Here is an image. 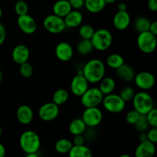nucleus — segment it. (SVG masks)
Instances as JSON below:
<instances>
[{"label": "nucleus", "mask_w": 157, "mask_h": 157, "mask_svg": "<svg viewBox=\"0 0 157 157\" xmlns=\"http://www.w3.org/2000/svg\"><path fill=\"white\" fill-rule=\"evenodd\" d=\"M81 71L90 84H98L105 76L106 66L101 60L93 58L84 64Z\"/></svg>", "instance_id": "1"}, {"label": "nucleus", "mask_w": 157, "mask_h": 157, "mask_svg": "<svg viewBox=\"0 0 157 157\" xmlns=\"http://www.w3.org/2000/svg\"><path fill=\"white\" fill-rule=\"evenodd\" d=\"M19 146L25 153H38L41 147V139L36 132L26 130L20 136Z\"/></svg>", "instance_id": "2"}, {"label": "nucleus", "mask_w": 157, "mask_h": 157, "mask_svg": "<svg viewBox=\"0 0 157 157\" xmlns=\"http://www.w3.org/2000/svg\"><path fill=\"white\" fill-rule=\"evenodd\" d=\"M132 101L133 109L141 115H146L155 107L153 97L145 90L135 93Z\"/></svg>", "instance_id": "3"}, {"label": "nucleus", "mask_w": 157, "mask_h": 157, "mask_svg": "<svg viewBox=\"0 0 157 157\" xmlns=\"http://www.w3.org/2000/svg\"><path fill=\"white\" fill-rule=\"evenodd\" d=\"M112 33L106 29H100L95 30L93 36L90 38L94 49L99 52H105L109 49L113 43Z\"/></svg>", "instance_id": "4"}, {"label": "nucleus", "mask_w": 157, "mask_h": 157, "mask_svg": "<svg viewBox=\"0 0 157 157\" xmlns=\"http://www.w3.org/2000/svg\"><path fill=\"white\" fill-rule=\"evenodd\" d=\"M126 103L119 94H110L104 95L101 104L107 112L111 113H119L124 111L126 107Z\"/></svg>", "instance_id": "5"}, {"label": "nucleus", "mask_w": 157, "mask_h": 157, "mask_svg": "<svg viewBox=\"0 0 157 157\" xmlns=\"http://www.w3.org/2000/svg\"><path fill=\"white\" fill-rule=\"evenodd\" d=\"M138 48L144 54H152L156 48V35L150 31L139 33L136 39Z\"/></svg>", "instance_id": "6"}, {"label": "nucleus", "mask_w": 157, "mask_h": 157, "mask_svg": "<svg viewBox=\"0 0 157 157\" xmlns=\"http://www.w3.org/2000/svg\"><path fill=\"white\" fill-rule=\"evenodd\" d=\"M104 96L98 87H89L80 98L82 106L85 108H88L98 107L102 102Z\"/></svg>", "instance_id": "7"}, {"label": "nucleus", "mask_w": 157, "mask_h": 157, "mask_svg": "<svg viewBox=\"0 0 157 157\" xmlns=\"http://www.w3.org/2000/svg\"><path fill=\"white\" fill-rule=\"evenodd\" d=\"M43 27L48 32L57 35L64 32L66 29L64 18L58 16L55 14L48 15L43 20Z\"/></svg>", "instance_id": "8"}, {"label": "nucleus", "mask_w": 157, "mask_h": 157, "mask_svg": "<svg viewBox=\"0 0 157 157\" xmlns=\"http://www.w3.org/2000/svg\"><path fill=\"white\" fill-rule=\"evenodd\" d=\"M81 119L86 124L87 127L94 128L101 124L103 121V113L98 107L85 108L82 113Z\"/></svg>", "instance_id": "9"}, {"label": "nucleus", "mask_w": 157, "mask_h": 157, "mask_svg": "<svg viewBox=\"0 0 157 157\" xmlns=\"http://www.w3.org/2000/svg\"><path fill=\"white\" fill-rule=\"evenodd\" d=\"M60 113L59 106L53 102H48L42 104L38 111V117L43 121H53L58 117Z\"/></svg>", "instance_id": "10"}, {"label": "nucleus", "mask_w": 157, "mask_h": 157, "mask_svg": "<svg viewBox=\"0 0 157 157\" xmlns=\"http://www.w3.org/2000/svg\"><path fill=\"white\" fill-rule=\"evenodd\" d=\"M133 81L138 88L146 91L154 87L156 84V78L150 72L141 71L137 75H135Z\"/></svg>", "instance_id": "11"}, {"label": "nucleus", "mask_w": 157, "mask_h": 157, "mask_svg": "<svg viewBox=\"0 0 157 157\" xmlns=\"http://www.w3.org/2000/svg\"><path fill=\"white\" fill-rule=\"evenodd\" d=\"M89 84L90 83L84 78L81 70L71 81V91L75 96L81 97L87 90Z\"/></svg>", "instance_id": "12"}, {"label": "nucleus", "mask_w": 157, "mask_h": 157, "mask_svg": "<svg viewBox=\"0 0 157 157\" xmlns=\"http://www.w3.org/2000/svg\"><path fill=\"white\" fill-rule=\"evenodd\" d=\"M17 25L20 30L26 35H32L37 30L36 21L29 14L18 16Z\"/></svg>", "instance_id": "13"}, {"label": "nucleus", "mask_w": 157, "mask_h": 157, "mask_svg": "<svg viewBox=\"0 0 157 157\" xmlns=\"http://www.w3.org/2000/svg\"><path fill=\"white\" fill-rule=\"evenodd\" d=\"M55 55L59 61L67 62L71 61L74 56V48L67 41L59 42L55 47Z\"/></svg>", "instance_id": "14"}, {"label": "nucleus", "mask_w": 157, "mask_h": 157, "mask_svg": "<svg viewBox=\"0 0 157 157\" xmlns=\"http://www.w3.org/2000/svg\"><path fill=\"white\" fill-rule=\"evenodd\" d=\"M30 58V51L26 45L22 44L15 46L12 52V58L15 63L20 65L29 61Z\"/></svg>", "instance_id": "15"}, {"label": "nucleus", "mask_w": 157, "mask_h": 157, "mask_svg": "<svg viewBox=\"0 0 157 157\" xmlns=\"http://www.w3.org/2000/svg\"><path fill=\"white\" fill-rule=\"evenodd\" d=\"M131 18L127 11H117L113 18V24L118 31H124L130 26Z\"/></svg>", "instance_id": "16"}, {"label": "nucleus", "mask_w": 157, "mask_h": 157, "mask_svg": "<svg viewBox=\"0 0 157 157\" xmlns=\"http://www.w3.org/2000/svg\"><path fill=\"white\" fill-rule=\"evenodd\" d=\"M16 118L18 122L22 125H29L33 121V110L32 107L26 104L19 106L16 110Z\"/></svg>", "instance_id": "17"}, {"label": "nucleus", "mask_w": 157, "mask_h": 157, "mask_svg": "<svg viewBox=\"0 0 157 157\" xmlns=\"http://www.w3.org/2000/svg\"><path fill=\"white\" fill-rule=\"evenodd\" d=\"M156 153L155 144L149 140L142 141L135 150V157H153Z\"/></svg>", "instance_id": "18"}, {"label": "nucleus", "mask_w": 157, "mask_h": 157, "mask_svg": "<svg viewBox=\"0 0 157 157\" xmlns=\"http://www.w3.org/2000/svg\"><path fill=\"white\" fill-rule=\"evenodd\" d=\"M84 16L83 14L80 11L72 9L67 15L64 18V23H65L66 28L69 29H75L79 27L82 25Z\"/></svg>", "instance_id": "19"}, {"label": "nucleus", "mask_w": 157, "mask_h": 157, "mask_svg": "<svg viewBox=\"0 0 157 157\" xmlns=\"http://www.w3.org/2000/svg\"><path fill=\"white\" fill-rule=\"evenodd\" d=\"M52 10L53 14L61 18H64L72 10V8L68 0H58L53 5Z\"/></svg>", "instance_id": "20"}, {"label": "nucleus", "mask_w": 157, "mask_h": 157, "mask_svg": "<svg viewBox=\"0 0 157 157\" xmlns=\"http://www.w3.org/2000/svg\"><path fill=\"white\" fill-rule=\"evenodd\" d=\"M116 74L118 78L124 82H131L135 77V71L133 67L125 63L117 69Z\"/></svg>", "instance_id": "21"}, {"label": "nucleus", "mask_w": 157, "mask_h": 157, "mask_svg": "<svg viewBox=\"0 0 157 157\" xmlns=\"http://www.w3.org/2000/svg\"><path fill=\"white\" fill-rule=\"evenodd\" d=\"M98 84V88L104 95L112 94L116 88V81L111 77L104 76Z\"/></svg>", "instance_id": "22"}, {"label": "nucleus", "mask_w": 157, "mask_h": 157, "mask_svg": "<svg viewBox=\"0 0 157 157\" xmlns=\"http://www.w3.org/2000/svg\"><path fill=\"white\" fill-rule=\"evenodd\" d=\"M87 126L84 124L81 118H76L71 121L69 124L68 130L70 133L73 136L77 135H83L87 130Z\"/></svg>", "instance_id": "23"}, {"label": "nucleus", "mask_w": 157, "mask_h": 157, "mask_svg": "<svg viewBox=\"0 0 157 157\" xmlns=\"http://www.w3.org/2000/svg\"><path fill=\"white\" fill-rule=\"evenodd\" d=\"M105 6L104 0H84V7L90 13H100L104 10Z\"/></svg>", "instance_id": "24"}, {"label": "nucleus", "mask_w": 157, "mask_h": 157, "mask_svg": "<svg viewBox=\"0 0 157 157\" xmlns=\"http://www.w3.org/2000/svg\"><path fill=\"white\" fill-rule=\"evenodd\" d=\"M68 157H92L91 150L88 147L84 145L75 146L71 147L68 152Z\"/></svg>", "instance_id": "25"}, {"label": "nucleus", "mask_w": 157, "mask_h": 157, "mask_svg": "<svg viewBox=\"0 0 157 157\" xmlns=\"http://www.w3.org/2000/svg\"><path fill=\"white\" fill-rule=\"evenodd\" d=\"M106 64L110 68L117 70L124 64V59L120 54L113 53L107 57L106 60Z\"/></svg>", "instance_id": "26"}, {"label": "nucleus", "mask_w": 157, "mask_h": 157, "mask_svg": "<svg viewBox=\"0 0 157 157\" xmlns=\"http://www.w3.org/2000/svg\"><path fill=\"white\" fill-rule=\"evenodd\" d=\"M69 98V93L66 89L60 88L55 90L52 96V102L58 106L63 105L67 101Z\"/></svg>", "instance_id": "27"}, {"label": "nucleus", "mask_w": 157, "mask_h": 157, "mask_svg": "<svg viewBox=\"0 0 157 157\" xmlns=\"http://www.w3.org/2000/svg\"><path fill=\"white\" fill-rule=\"evenodd\" d=\"M72 147H73V144L70 140L62 138V139L58 140L55 143V149L57 153H60V154H67L70 151Z\"/></svg>", "instance_id": "28"}, {"label": "nucleus", "mask_w": 157, "mask_h": 157, "mask_svg": "<svg viewBox=\"0 0 157 157\" xmlns=\"http://www.w3.org/2000/svg\"><path fill=\"white\" fill-rule=\"evenodd\" d=\"M94 50L93 44L90 39H83L81 38L77 44V51L81 55H88Z\"/></svg>", "instance_id": "29"}, {"label": "nucleus", "mask_w": 157, "mask_h": 157, "mask_svg": "<svg viewBox=\"0 0 157 157\" xmlns=\"http://www.w3.org/2000/svg\"><path fill=\"white\" fill-rule=\"evenodd\" d=\"M150 21L146 17H139L134 21V29L137 32H147L149 31L150 25Z\"/></svg>", "instance_id": "30"}, {"label": "nucleus", "mask_w": 157, "mask_h": 157, "mask_svg": "<svg viewBox=\"0 0 157 157\" xmlns=\"http://www.w3.org/2000/svg\"><path fill=\"white\" fill-rule=\"evenodd\" d=\"M94 32L95 29H94L93 26L87 24L81 25L78 29V34L83 39H90Z\"/></svg>", "instance_id": "31"}, {"label": "nucleus", "mask_w": 157, "mask_h": 157, "mask_svg": "<svg viewBox=\"0 0 157 157\" xmlns=\"http://www.w3.org/2000/svg\"><path fill=\"white\" fill-rule=\"evenodd\" d=\"M14 10L18 16L25 15L29 12V5L24 0H16L14 6Z\"/></svg>", "instance_id": "32"}, {"label": "nucleus", "mask_w": 157, "mask_h": 157, "mask_svg": "<svg viewBox=\"0 0 157 157\" xmlns=\"http://www.w3.org/2000/svg\"><path fill=\"white\" fill-rule=\"evenodd\" d=\"M135 94V90L130 86H126V87H123L121 90L120 91V97L124 100L125 102H128V101H132L133 98L134 97Z\"/></svg>", "instance_id": "33"}, {"label": "nucleus", "mask_w": 157, "mask_h": 157, "mask_svg": "<svg viewBox=\"0 0 157 157\" xmlns=\"http://www.w3.org/2000/svg\"><path fill=\"white\" fill-rule=\"evenodd\" d=\"M19 73L23 78H29L33 75L34 68L32 64L27 61L19 65Z\"/></svg>", "instance_id": "34"}, {"label": "nucleus", "mask_w": 157, "mask_h": 157, "mask_svg": "<svg viewBox=\"0 0 157 157\" xmlns=\"http://www.w3.org/2000/svg\"><path fill=\"white\" fill-rule=\"evenodd\" d=\"M133 126L135 127V129H136L138 132H140H140H145L146 130H148L149 127H150L145 115H141L137 122H136Z\"/></svg>", "instance_id": "35"}, {"label": "nucleus", "mask_w": 157, "mask_h": 157, "mask_svg": "<svg viewBox=\"0 0 157 157\" xmlns=\"http://www.w3.org/2000/svg\"><path fill=\"white\" fill-rule=\"evenodd\" d=\"M149 125L152 127H157V110L153 108L145 115Z\"/></svg>", "instance_id": "36"}, {"label": "nucleus", "mask_w": 157, "mask_h": 157, "mask_svg": "<svg viewBox=\"0 0 157 157\" xmlns=\"http://www.w3.org/2000/svg\"><path fill=\"white\" fill-rule=\"evenodd\" d=\"M140 116V113H139L136 110L133 109V110L128 111V113L126 115V121L130 125H134L137 122Z\"/></svg>", "instance_id": "37"}, {"label": "nucleus", "mask_w": 157, "mask_h": 157, "mask_svg": "<svg viewBox=\"0 0 157 157\" xmlns=\"http://www.w3.org/2000/svg\"><path fill=\"white\" fill-rule=\"evenodd\" d=\"M147 140L150 141V142L156 144L157 143V129L156 127H153L151 130L147 133Z\"/></svg>", "instance_id": "38"}, {"label": "nucleus", "mask_w": 157, "mask_h": 157, "mask_svg": "<svg viewBox=\"0 0 157 157\" xmlns=\"http://www.w3.org/2000/svg\"><path fill=\"white\" fill-rule=\"evenodd\" d=\"M72 9L79 10L84 6V0H68Z\"/></svg>", "instance_id": "39"}, {"label": "nucleus", "mask_w": 157, "mask_h": 157, "mask_svg": "<svg viewBox=\"0 0 157 157\" xmlns=\"http://www.w3.org/2000/svg\"><path fill=\"white\" fill-rule=\"evenodd\" d=\"M85 143V138L83 135H77V136H74L73 141L72 144L75 146H81L84 145Z\"/></svg>", "instance_id": "40"}, {"label": "nucleus", "mask_w": 157, "mask_h": 157, "mask_svg": "<svg viewBox=\"0 0 157 157\" xmlns=\"http://www.w3.org/2000/svg\"><path fill=\"white\" fill-rule=\"evenodd\" d=\"M6 38V30L5 26L0 23V46L5 42Z\"/></svg>", "instance_id": "41"}, {"label": "nucleus", "mask_w": 157, "mask_h": 157, "mask_svg": "<svg viewBox=\"0 0 157 157\" xmlns=\"http://www.w3.org/2000/svg\"><path fill=\"white\" fill-rule=\"evenodd\" d=\"M147 7L151 12H157V0H149L147 2Z\"/></svg>", "instance_id": "42"}, {"label": "nucleus", "mask_w": 157, "mask_h": 157, "mask_svg": "<svg viewBox=\"0 0 157 157\" xmlns=\"http://www.w3.org/2000/svg\"><path fill=\"white\" fill-rule=\"evenodd\" d=\"M149 31H150L151 33H153V35H157V21H153V22L150 23Z\"/></svg>", "instance_id": "43"}, {"label": "nucleus", "mask_w": 157, "mask_h": 157, "mask_svg": "<svg viewBox=\"0 0 157 157\" xmlns=\"http://www.w3.org/2000/svg\"><path fill=\"white\" fill-rule=\"evenodd\" d=\"M127 6L126 3L124 2H120L117 6V10L118 11H127Z\"/></svg>", "instance_id": "44"}, {"label": "nucleus", "mask_w": 157, "mask_h": 157, "mask_svg": "<svg viewBox=\"0 0 157 157\" xmlns=\"http://www.w3.org/2000/svg\"><path fill=\"white\" fill-rule=\"evenodd\" d=\"M6 147L2 143H0V157H5L6 156Z\"/></svg>", "instance_id": "45"}, {"label": "nucleus", "mask_w": 157, "mask_h": 157, "mask_svg": "<svg viewBox=\"0 0 157 157\" xmlns=\"http://www.w3.org/2000/svg\"><path fill=\"white\" fill-rule=\"evenodd\" d=\"M139 140H140V142L147 140V133H146V132H140V133L139 135Z\"/></svg>", "instance_id": "46"}, {"label": "nucleus", "mask_w": 157, "mask_h": 157, "mask_svg": "<svg viewBox=\"0 0 157 157\" xmlns=\"http://www.w3.org/2000/svg\"><path fill=\"white\" fill-rule=\"evenodd\" d=\"M25 157H39L37 153H26Z\"/></svg>", "instance_id": "47"}, {"label": "nucleus", "mask_w": 157, "mask_h": 157, "mask_svg": "<svg viewBox=\"0 0 157 157\" xmlns=\"http://www.w3.org/2000/svg\"><path fill=\"white\" fill-rule=\"evenodd\" d=\"M106 2V4H112V3H114L117 0H104Z\"/></svg>", "instance_id": "48"}, {"label": "nucleus", "mask_w": 157, "mask_h": 157, "mask_svg": "<svg viewBox=\"0 0 157 157\" xmlns=\"http://www.w3.org/2000/svg\"><path fill=\"white\" fill-rule=\"evenodd\" d=\"M2 78H3L2 72V71H1V70H0V84H1L2 81Z\"/></svg>", "instance_id": "49"}, {"label": "nucleus", "mask_w": 157, "mask_h": 157, "mask_svg": "<svg viewBox=\"0 0 157 157\" xmlns=\"http://www.w3.org/2000/svg\"><path fill=\"white\" fill-rule=\"evenodd\" d=\"M119 157H132L130 155H128V154H122Z\"/></svg>", "instance_id": "50"}, {"label": "nucleus", "mask_w": 157, "mask_h": 157, "mask_svg": "<svg viewBox=\"0 0 157 157\" xmlns=\"http://www.w3.org/2000/svg\"><path fill=\"white\" fill-rule=\"evenodd\" d=\"M2 8L0 7V20H1L2 17Z\"/></svg>", "instance_id": "51"}, {"label": "nucleus", "mask_w": 157, "mask_h": 157, "mask_svg": "<svg viewBox=\"0 0 157 157\" xmlns=\"http://www.w3.org/2000/svg\"><path fill=\"white\" fill-rule=\"evenodd\" d=\"M2 133V129L1 126H0V136H1Z\"/></svg>", "instance_id": "52"}]
</instances>
